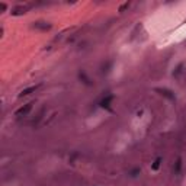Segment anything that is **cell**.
I'll list each match as a JSON object with an SVG mask.
<instances>
[{
    "mask_svg": "<svg viewBox=\"0 0 186 186\" xmlns=\"http://www.w3.org/2000/svg\"><path fill=\"white\" fill-rule=\"evenodd\" d=\"M32 102H29V103H26V105H23L22 108H19V109L16 110V116H25V115H28L31 112V109H32Z\"/></svg>",
    "mask_w": 186,
    "mask_h": 186,
    "instance_id": "cell-1",
    "label": "cell"
},
{
    "mask_svg": "<svg viewBox=\"0 0 186 186\" xmlns=\"http://www.w3.org/2000/svg\"><path fill=\"white\" fill-rule=\"evenodd\" d=\"M34 28L41 29V31H48V29H51V25L50 23H46V22H35Z\"/></svg>",
    "mask_w": 186,
    "mask_h": 186,
    "instance_id": "cell-2",
    "label": "cell"
},
{
    "mask_svg": "<svg viewBox=\"0 0 186 186\" xmlns=\"http://www.w3.org/2000/svg\"><path fill=\"white\" fill-rule=\"evenodd\" d=\"M23 13H26V7L17 6V7L12 9V15H13V16H19V15H23Z\"/></svg>",
    "mask_w": 186,
    "mask_h": 186,
    "instance_id": "cell-3",
    "label": "cell"
},
{
    "mask_svg": "<svg viewBox=\"0 0 186 186\" xmlns=\"http://www.w3.org/2000/svg\"><path fill=\"white\" fill-rule=\"evenodd\" d=\"M157 92H160L161 95H163V96L169 97L170 100H173V99H174V95H173L172 92H170V90H167V89H157Z\"/></svg>",
    "mask_w": 186,
    "mask_h": 186,
    "instance_id": "cell-4",
    "label": "cell"
},
{
    "mask_svg": "<svg viewBox=\"0 0 186 186\" xmlns=\"http://www.w3.org/2000/svg\"><path fill=\"white\" fill-rule=\"evenodd\" d=\"M38 87H39V86H31V87H28V89L22 90V92H21V95H19V96H26V95H29V93L35 92V90L38 89Z\"/></svg>",
    "mask_w": 186,
    "mask_h": 186,
    "instance_id": "cell-5",
    "label": "cell"
},
{
    "mask_svg": "<svg viewBox=\"0 0 186 186\" xmlns=\"http://www.w3.org/2000/svg\"><path fill=\"white\" fill-rule=\"evenodd\" d=\"M112 99H114V96H108V97H105V99L102 100L100 105L103 106V108H109V103L112 102Z\"/></svg>",
    "mask_w": 186,
    "mask_h": 186,
    "instance_id": "cell-6",
    "label": "cell"
},
{
    "mask_svg": "<svg viewBox=\"0 0 186 186\" xmlns=\"http://www.w3.org/2000/svg\"><path fill=\"white\" fill-rule=\"evenodd\" d=\"M160 163H161V159H160V157H157L156 160H154V163H153L151 169H153V170H157L159 167H160Z\"/></svg>",
    "mask_w": 186,
    "mask_h": 186,
    "instance_id": "cell-7",
    "label": "cell"
},
{
    "mask_svg": "<svg viewBox=\"0 0 186 186\" xmlns=\"http://www.w3.org/2000/svg\"><path fill=\"white\" fill-rule=\"evenodd\" d=\"M180 164H182V160L179 159L178 163H176V169H174V173H179V170H180Z\"/></svg>",
    "mask_w": 186,
    "mask_h": 186,
    "instance_id": "cell-8",
    "label": "cell"
},
{
    "mask_svg": "<svg viewBox=\"0 0 186 186\" xmlns=\"http://www.w3.org/2000/svg\"><path fill=\"white\" fill-rule=\"evenodd\" d=\"M128 6H130V3H128V2H127V3H124L122 6H121V7H119V12H124V10H125V9H127Z\"/></svg>",
    "mask_w": 186,
    "mask_h": 186,
    "instance_id": "cell-9",
    "label": "cell"
},
{
    "mask_svg": "<svg viewBox=\"0 0 186 186\" xmlns=\"http://www.w3.org/2000/svg\"><path fill=\"white\" fill-rule=\"evenodd\" d=\"M0 9H2V10H4V9H6V4H4V3H0Z\"/></svg>",
    "mask_w": 186,
    "mask_h": 186,
    "instance_id": "cell-10",
    "label": "cell"
}]
</instances>
